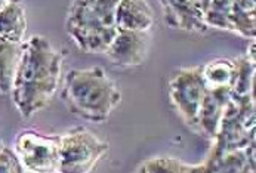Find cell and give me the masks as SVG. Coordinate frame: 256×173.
Wrapping results in <instances>:
<instances>
[{
    "mask_svg": "<svg viewBox=\"0 0 256 173\" xmlns=\"http://www.w3.org/2000/svg\"><path fill=\"white\" fill-rule=\"evenodd\" d=\"M62 56L42 36L22 42L10 95L22 118H30L50 102L60 86Z\"/></svg>",
    "mask_w": 256,
    "mask_h": 173,
    "instance_id": "1",
    "label": "cell"
},
{
    "mask_svg": "<svg viewBox=\"0 0 256 173\" xmlns=\"http://www.w3.org/2000/svg\"><path fill=\"white\" fill-rule=\"evenodd\" d=\"M61 100L74 116L92 123H102L122 101V95L106 70L92 67L67 72Z\"/></svg>",
    "mask_w": 256,
    "mask_h": 173,
    "instance_id": "2",
    "label": "cell"
},
{
    "mask_svg": "<svg viewBox=\"0 0 256 173\" xmlns=\"http://www.w3.org/2000/svg\"><path fill=\"white\" fill-rule=\"evenodd\" d=\"M120 0H72L66 28L80 50L104 54L114 36L116 9Z\"/></svg>",
    "mask_w": 256,
    "mask_h": 173,
    "instance_id": "3",
    "label": "cell"
},
{
    "mask_svg": "<svg viewBox=\"0 0 256 173\" xmlns=\"http://www.w3.org/2000/svg\"><path fill=\"white\" fill-rule=\"evenodd\" d=\"M206 94L202 66L175 70L168 80V95L185 126L198 134L197 118Z\"/></svg>",
    "mask_w": 256,
    "mask_h": 173,
    "instance_id": "4",
    "label": "cell"
},
{
    "mask_svg": "<svg viewBox=\"0 0 256 173\" xmlns=\"http://www.w3.org/2000/svg\"><path fill=\"white\" fill-rule=\"evenodd\" d=\"M108 142L100 139L86 128H76L61 135L60 172L89 173L108 152Z\"/></svg>",
    "mask_w": 256,
    "mask_h": 173,
    "instance_id": "5",
    "label": "cell"
},
{
    "mask_svg": "<svg viewBox=\"0 0 256 173\" xmlns=\"http://www.w3.org/2000/svg\"><path fill=\"white\" fill-rule=\"evenodd\" d=\"M60 135H43L27 129L15 140V152L24 168V172H60Z\"/></svg>",
    "mask_w": 256,
    "mask_h": 173,
    "instance_id": "6",
    "label": "cell"
},
{
    "mask_svg": "<svg viewBox=\"0 0 256 173\" xmlns=\"http://www.w3.org/2000/svg\"><path fill=\"white\" fill-rule=\"evenodd\" d=\"M150 49L148 32L118 30L104 55L114 66L136 67L144 64Z\"/></svg>",
    "mask_w": 256,
    "mask_h": 173,
    "instance_id": "7",
    "label": "cell"
},
{
    "mask_svg": "<svg viewBox=\"0 0 256 173\" xmlns=\"http://www.w3.org/2000/svg\"><path fill=\"white\" fill-rule=\"evenodd\" d=\"M163 18L168 27L182 32L204 33L209 27L203 18V9L192 0H160Z\"/></svg>",
    "mask_w": 256,
    "mask_h": 173,
    "instance_id": "8",
    "label": "cell"
},
{
    "mask_svg": "<svg viewBox=\"0 0 256 173\" xmlns=\"http://www.w3.org/2000/svg\"><path fill=\"white\" fill-rule=\"evenodd\" d=\"M231 89H206L197 118L200 135H204L209 139L215 138L220 129L224 108L231 100Z\"/></svg>",
    "mask_w": 256,
    "mask_h": 173,
    "instance_id": "9",
    "label": "cell"
},
{
    "mask_svg": "<svg viewBox=\"0 0 256 173\" xmlns=\"http://www.w3.org/2000/svg\"><path fill=\"white\" fill-rule=\"evenodd\" d=\"M114 22L118 30L150 32L154 22L152 9L146 0H120Z\"/></svg>",
    "mask_w": 256,
    "mask_h": 173,
    "instance_id": "10",
    "label": "cell"
},
{
    "mask_svg": "<svg viewBox=\"0 0 256 173\" xmlns=\"http://www.w3.org/2000/svg\"><path fill=\"white\" fill-rule=\"evenodd\" d=\"M27 32L22 0H6L0 8V37L22 43Z\"/></svg>",
    "mask_w": 256,
    "mask_h": 173,
    "instance_id": "11",
    "label": "cell"
},
{
    "mask_svg": "<svg viewBox=\"0 0 256 173\" xmlns=\"http://www.w3.org/2000/svg\"><path fill=\"white\" fill-rule=\"evenodd\" d=\"M204 173H244L255 172V164L249 160L244 148L230 150L220 154L212 160H206L203 163Z\"/></svg>",
    "mask_w": 256,
    "mask_h": 173,
    "instance_id": "12",
    "label": "cell"
},
{
    "mask_svg": "<svg viewBox=\"0 0 256 173\" xmlns=\"http://www.w3.org/2000/svg\"><path fill=\"white\" fill-rule=\"evenodd\" d=\"M206 89H231L236 76V60L218 58L202 66Z\"/></svg>",
    "mask_w": 256,
    "mask_h": 173,
    "instance_id": "13",
    "label": "cell"
},
{
    "mask_svg": "<svg viewBox=\"0 0 256 173\" xmlns=\"http://www.w3.org/2000/svg\"><path fill=\"white\" fill-rule=\"evenodd\" d=\"M21 50L22 43L0 37V92L3 94H10Z\"/></svg>",
    "mask_w": 256,
    "mask_h": 173,
    "instance_id": "14",
    "label": "cell"
},
{
    "mask_svg": "<svg viewBox=\"0 0 256 173\" xmlns=\"http://www.w3.org/2000/svg\"><path fill=\"white\" fill-rule=\"evenodd\" d=\"M256 0H232L231 24L232 33L255 40Z\"/></svg>",
    "mask_w": 256,
    "mask_h": 173,
    "instance_id": "15",
    "label": "cell"
},
{
    "mask_svg": "<svg viewBox=\"0 0 256 173\" xmlns=\"http://www.w3.org/2000/svg\"><path fill=\"white\" fill-rule=\"evenodd\" d=\"M255 88V48L249 46L244 56L236 58V76L232 82V96L254 95Z\"/></svg>",
    "mask_w": 256,
    "mask_h": 173,
    "instance_id": "16",
    "label": "cell"
},
{
    "mask_svg": "<svg viewBox=\"0 0 256 173\" xmlns=\"http://www.w3.org/2000/svg\"><path fill=\"white\" fill-rule=\"evenodd\" d=\"M136 172L146 173H204L202 164H188L172 157H151L144 160Z\"/></svg>",
    "mask_w": 256,
    "mask_h": 173,
    "instance_id": "17",
    "label": "cell"
},
{
    "mask_svg": "<svg viewBox=\"0 0 256 173\" xmlns=\"http://www.w3.org/2000/svg\"><path fill=\"white\" fill-rule=\"evenodd\" d=\"M231 6H232V0H210L203 12L206 26L232 33Z\"/></svg>",
    "mask_w": 256,
    "mask_h": 173,
    "instance_id": "18",
    "label": "cell"
},
{
    "mask_svg": "<svg viewBox=\"0 0 256 173\" xmlns=\"http://www.w3.org/2000/svg\"><path fill=\"white\" fill-rule=\"evenodd\" d=\"M0 173H24V168L15 150L4 145L0 150Z\"/></svg>",
    "mask_w": 256,
    "mask_h": 173,
    "instance_id": "19",
    "label": "cell"
},
{
    "mask_svg": "<svg viewBox=\"0 0 256 173\" xmlns=\"http://www.w3.org/2000/svg\"><path fill=\"white\" fill-rule=\"evenodd\" d=\"M192 2H196V3L203 9V12H204V9H206V6L209 4V2H210V0H192Z\"/></svg>",
    "mask_w": 256,
    "mask_h": 173,
    "instance_id": "20",
    "label": "cell"
},
{
    "mask_svg": "<svg viewBox=\"0 0 256 173\" xmlns=\"http://www.w3.org/2000/svg\"><path fill=\"white\" fill-rule=\"evenodd\" d=\"M4 2H6V0H0V8H2V6L4 4Z\"/></svg>",
    "mask_w": 256,
    "mask_h": 173,
    "instance_id": "21",
    "label": "cell"
},
{
    "mask_svg": "<svg viewBox=\"0 0 256 173\" xmlns=\"http://www.w3.org/2000/svg\"><path fill=\"white\" fill-rule=\"evenodd\" d=\"M3 148V142H2V139H0V150Z\"/></svg>",
    "mask_w": 256,
    "mask_h": 173,
    "instance_id": "22",
    "label": "cell"
}]
</instances>
